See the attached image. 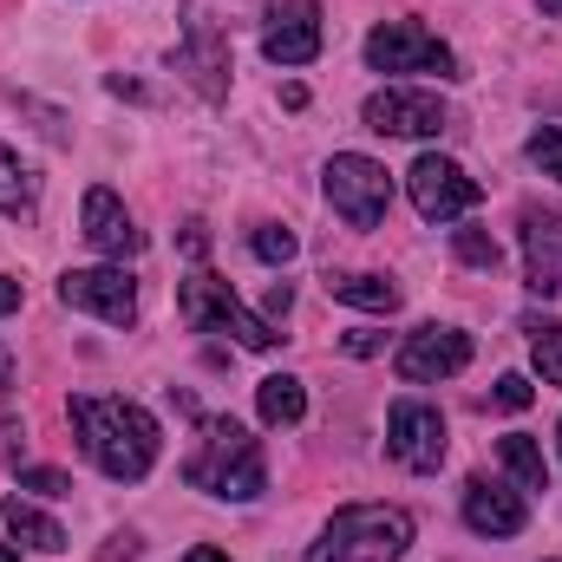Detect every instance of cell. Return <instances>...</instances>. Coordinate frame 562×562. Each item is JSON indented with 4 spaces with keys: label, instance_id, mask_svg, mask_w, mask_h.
Returning a JSON list of instances; mask_svg holds the SVG:
<instances>
[{
    "label": "cell",
    "instance_id": "obj_1",
    "mask_svg": "<svg viewBox=\"0 0 562 562\" xmlns=\"http://www.w3.org/2000/svg\"><path fill=\"white\" fill-rule=\"evenodd\" d=\"M72 431L86 445V458L119 477V484H138L144 471L157 464V419L144 413L138 400H72Z\"/></svg>",
    "mask_w": 562,
    "mask_h": 562
},
{
    "label": "cell",
    "instance_id": "obj_2",
    "mask_svg": "<svg viewBox=\"0 0 562 562\" xmlns=\"http://www.w3.org/2000/svg\"><path fill=\"white\" fill-rule=\"evenodd\" d=\"M413 550V510L400 504H347L307 543V562H400Z\"/></svg>",
    "mask_w": 562,
    "mask_h": 562
},
{
    "label": "cell",
    "instance_id": "obj_3",
    "mask_svg": "<svg viewBox=\"0 0 562 562\" xmlns=\"http://www.w3.org/2000/svg\"><path fill=\"white\" fill-rule=\"evenodd\" d=\"M183 477H190L196 491H210V497L249 504V497H262V484H269V464H262V445L249 438V425H236V419H203V445H196V458L183 464Z\"/></svg>",
    "mask_w": 562,
    "mask_h": 562
},
{
    "label": "cell",
    "instance_id": "obj_4",
    "mask_svg": "<svg viewBox=\"0 0 562 562\" xmlns=\"http://www.w3.org/2000/svg\"><path fill=\"white\" fill-rule=\"evenodd\" d=\"M321 190H327L334 216L353 223V229H380L386 210H393V177H386V164L367 157V150H340V157H327Z\"/></svg>",
    "mask_w": 562,
    "mask_h": 562
},
{
    "label": "cell",
    "instance_id": "obj_5",
    "mask_svg": "<svg viewBox=\"0 0 562 562\" xmlns=\"http://www.w3.org/2000/svg\"><path fill=\"white\" fill-rule=\"evenodd\" d=\"M177 307H183V321L190 327H203V334H229V340H243L249 353H269L281 334L262 321V314H249L236 294H229V281L216 276H190L177 288Z\"/></svg>",
    "mask_w": 562,
    "mask_h": 562
},
{
    "label": "cell",
    "instance_id": "obj_6",
    "mask_svg": "<svg viewBox=\"0 0 562 562\" xmlns=\"http://www.w3.org/2000/svg\"><path fill=\"white\" fill-rule=\"evenodd\" d=\"M367 66L373 72H438V79H458V53L425 33L419 20H380L367 33Z\"/></svg>",
    "mask_w": 562,
    "mask_h": 562
},
{
    "label": "cell",
    "instance_id": "obj_7",
    "mask_svg": "<svg viewBox=\"0 0 562 562\" xmlns=\"http://www.w3.org/2000/svg\"><path fill=\"white\" fill-rule=\"evenodd\" d=\"M406 190H413V210H419L425 223H458V216H471L477 210V177L464 170V164H451V157H438V150H425L419 164L406 170Z\"/></svg>",
    "mask_w": 562,
    "mask_h": 562
},
{
    "label": "cell",
    "instance_id": "obj_8",
    "mask_svg": "<svg viewBox=\"0 0 562 562\" xmlns=\"http://www.w3.org/2000/svg\"><path fill=\"white\" fill-rule=\"evenodd\" d=\"M471 367V334L464 327H413L406 340H400V353H393V373L406 380V386H438V380H451V373H464Z\"/></svg>",
    "mask_w": 562,
    "mask_h": 562
},
{
    "label": "cell",
    "instance_id": "obj_9",
    "mask_svg": "<svg viewBox=\"0 0 562 562\" xmlns=\"http://www.w3.org/2000/svg\"><path fill=\"white\" fill-rule=\"evenodd\" d=\"M367 132L380 138H438L445 132V105L431 92H413V86H380L367 105H360Z\"/></svg>",
    "mask_w": 562,
    "mask_h": 562
},
{
    "label": "cell",
    "instance_id": "obj_10",
    "mask_svg": "<svg viewBox=\"0 0 562 562\" xmlns=\"http://www.w3.org/2000/svg\"><path fill=\"white\" fill-rule=\"evenodd\" d=\"M59 301L79 307V314H99V321H112V327H132V314H138V281L125 276V269H66V276H59Z\"/></svg>",
    "mask_w": 562,
    "mask_h": 562
},
{
    "label": "cell",
    "instance_id": "obj_11",
    "mask_svg": "<svg viewBox=\"0 0 562 562\" xmlns=\"http://www.w3.org/2000/svg\"><path fill=\"white\" fill-rule=\"evenodd\" d=\"M386 451L406 464V471H438L445 464V419H438V406H425V400H400L393 406V419H386Z\"/></svg>",
    "mask_w": 562,
    "mask_h": 562
},
{
    "label": "cell",
    "instance_id": "obj_12",
    "mask_svg": "<svg viewBox=\"0 0 562 562\" xmlns=\"http://www.w3.org/2000/svg\"><path fill=\"white\" fill-rule=\"evenodd\" d=\"M262 53L276 66H307L321 53V0H281L262 26Z\"/></svg>",
    "mask_w": 562,
    "mask_h": 562
},
{
    "label": "cell",
    "instance_id": "obj_13",
    "mask_svg": "<svg viewBox=\"0 0 562 562\" xmlns=\"http://www.w3.org/2000/svg\"><path fill=\"white\" fill-rule=\"evenodd\" d=\"M79 223H86V243H92L99 256H112V262H125V256H138L144 249V229L132 223V210H125L112 190H86Z\"/></svg>",
    "mask_w": 562,
    "mask_h": 562
},
{
    "label": "cell",
    "instance_id": "obj_14",
    "mask_svg": "<svg viewBox=\"0 0 562 562\" xmlns=\"http://www.w3.org/2000/svg\"><path fill=\"white\" fill-rule=\"evenodd\" d=\"M464 524H471L477 537H517V530L530 524V510H524L517 491H504V484H491V477H471V484H464Z\"/></svg>",
    "mask_w": 562,
    "mask_h": 562
},
{
    "label": "cell",
    "instance_id": "obj_15",
    "mask_svg": "<svg viewBox=\"0 0 562 562\" xmlns=\"http://www.w3.org/2000/svg\"><path fill=\"white\" fill-rule=\"evenodd\" d=\"M524 262L537 294H562V210H530L524 216Z\"/></svg>",
    "mask_w": 562,
    "mask_h": 562
},
{
    "label": "cell",
    "instance_id": "obj_16",
    "mask_svg": "<svg viewBox=\"0 0 562 562\" xmlns=\"http://www.w3.org/2000/svg\"><path fill=\"white\" fill-rule=\"evenodd\" d=\"M0 517H7V530H13V543H26V550H40V557H59V550H66V530H59L40 504L7 497V504H0Z\"/></svg>",
    "mask_w": 562,
    "mask_h": 562
},
{
    "label": "cell",
    "instance_id": "obj_17",
    "mask_svg": "<svg viewBox=\"0 0 562 562\" xmlns=\"http://www.w3.org/2000/svg\"><path fill=\"white\" fill-rule=\"evenodd\" d=\"M497 458H504V471L517 477V491H550V464H543V445H537L530 431H504V438H497Z\"/></svg>",
    "mask_w": 562,
    "mask_h": 562
},
{
    "label": "cell",
    "instance_id": "obj_18",
    "mask_svg": "<svg viewBox=\"0 0 562 562\" xmlns=\"http://www.w3.org/2000/svg\"><path fill=\"white\" fill-rule=\"evenodd\" d=\"M256 413H262V425H301L307 419V386L294 373H269L256 386Z\"/></svg>",
    "mask_w": 562,
    "mask_h": 562
},
{
    "label": "cell",
    "instance_id": "obj_19",
    "mask_svg": "<svg viewBox=\"0 0 562 562\" xmlns=\"http://www.w3.org/2000/svg\"><path fill=\"white\" fill-rule=\"evenodd\" d=\"M40 210V177L20 164V150L0 144V216H33Z\"/></svg>",
    "mask_w": 562,
    "mask_h": 562
},
{
    "label": "cell",
    "instance_id": "obj_20",
    "mask_svg": "<svg viewBox=\"0 0 562 562\" xmlns=\"http://www.w3.org/2000/svg\"><path fill=\"white\" fill-rule=\"evenodd\" d=\"M327 294L347 301V307H367V314H393L400 307V288L386 276H327Z\"/></svg>",
    "mask_w": 562,
    "mask_h": 562
},
{
    "label": "cell",
    "instance_id": "obj_21",
    "mask_svg": "<svg viewBox=\"0 0 562 562\" xmlns=\"http://www.w3.org/2000/svg\"><path fill=\"white\" fill-rule=\"evenodd\" d=\"M530 360L543 386H562V321H530Z\"/></svg>",
    "mask_w": 562,
    "mask_h": 562
},
{
    "label": "cell",
    "instance_id": "obj_22",
    "mask_svg": "<svg viewBox=\"0 0 562 562\" xmlns=\"http://www.w3.org/2000/svg\"><path fill=\"white\" fill-rule=\"evenodd\" d=\"M451 256H458L464 269H497V262H504V249H497L484 229H451Z\"/></svg>",
    "mask_w": 562,
    "mask_h": 562
},
{
    "label": "cell",
    "instance_id": "obj_23",
    "mask_svg": "<svg viewBox=\"0 0 562 562\" xmlns=\"http://www.w3.org/2000/svg\"><path fill=\"white\" fill-rule=\"evenodd\" d=\"M524 150H530V164H537L543 177H557V183H562V125H537Z\"/></svg>",
    "mask_w": 562,
    "mask_h": 562
},
{
    "label": "cell",
    "instance_id": "obj_24",
    "mask_svg": "<svg viewBox=\"0 0 562 562\" xmlns=\"http://www.w3.org/2000/svg\"><path fill=\"white\" fill-rule=\"evenodd\" d=\"M249 249H256L269 269H281V262H294V229H281V223H262V229L249 236Z\"/></svg>",
    "mask_w": 562,
    "mask_h": 562
},
{
    "label": "cell",
    "instance_id": "obj_25",
    "mask_svg": "<svg viewBox=\"0 0 562 562\" xmlns=\"http://www.w3.org/2000/svg\"><path fill=\"white\" fill-rule=\"evenodd\" d=\"M530 400H537V386H530L524 373H504V380H497V393H491V406H497V413H524Z\"/></svg>",
    "mask_w": 562,
    "mask_h": 562
},
{
    "label": "cell",
    "instance_id": "obj_26",
    "mask_svg": "<svg viewBox=\"0 0 562 562\" xmlns=\"http://www.w3.org/2000/svg\"><path fill=\"white\" fill-rule=\"evenodd\" d=\"M20 491H40V497H66V491H72V477H66V471H46V464H33V471H20Z\"/></svg>",
    "mask_w": 562,
    "mask_h": 562
},
{
    "label": "cell",
    "instance_id": "obj_27",
    "mask_svg": "<svg viewBox=\"0 0 562 562\" xmlns=\"http://www.w3.org/2000/svg\"><path fill=\"white\" fill-rule=\"evenodd\" d=\"M119 557H125V562L138 557V537H132V530H125V537H112V550H105V562H119Z\"/></svg>",
    "mask_w": 562,
    "mask_h": 562
},
{
    "label": "cell",
    "instance_id": "obj_28",
    "mask_svg": "<svg viewBox=\"0 0 562 562\" xmlns=\"http://www.w3.org/2000/svg\"><path fill=\"white\" fill-rule=\"evenodd\" d=\"M183 249H190V256H203V249H210V236H203V223H183Z\"/></svg>",
    "mask_w": 562,
    "mask_h": 562
},
{
    "label": "cell",
    "instance_id": "obj_29",
    "mask_svg": "<svg viewBox=\"0 0 562 562\" xmlns=\"http://www.w3.org/2000/svg\"><path fill=\"white\" fill-rule=\"evenodd\" d=\"M347 353L367 360V353H380V340H373V334H347Z\"/></svg>",
    "mask_w": 562,
    "mask_h": 562
},
{
    "label": "cell",
    "instance_id": "obj_30",
    "mask_svg": "<svg viewBox=\"0 0 562 562\" xmlns=\"http://www.w3.org/2000/svg\"><path fill=\"white\" fill-rule=\"evenodd\" d=\"M13 307H20V281L0 276V314H13Z\"/></svg>",
    "mask_w": 562,
    "mask_h": 562
},
{
    "label": "cell",
    "instance_id": "obj_31",
    "mask_svg": "<svg viewBox=\"0 0 562 562\" xmlns=\"http://www.w3.org/2000/svg\"><path fill=\"white\" fill-rule=\"evenodd\" d=\"M183 562H229V557H223V550H210V543H196V550H190Z\"/></svg>",
    "mask_w": 562,
    "mask_h": 562
},
{
    "label": "cell",
    "instance_id": "obj_32",
    "mask_svg": "<svg viewBox=\"0 0 562 562\" xmlns=\"http://www.w3.org/2000/svg\"><path fill=\"white\" fill-rule=\"evenodd\" d=\"M7 380H13V360H7V347H0V386H7Z\"/></svg>",
    "mask_w": 562,
    "mask_h": 562
},
{
    "label": "cell",
    "instance_id": "obj_33",
    "mask_svg": "<svg viewBox=\"0 0 562 562\" xmlns=\"http://www.w3.org/2000/svg\"><path fill=\"white\" fill-rule=\"evenodd\" d=\"M0 562H20V543H0Z\"/></svg>",
    "mask_w": 562,
    "mask_h": 562
},
{
    "label": "cell",
    "instance_id": "obj_34",
    "mask_svg": "<svg viewBox=\"0 0 562 562\" xmlns=\"http://www.w3.org/2000/svg\"><path fill=\"white\" fill-rule=\"evenodd\" d=\"M537 7H543V13H562V0H537Z\"/></svg>",
    "mask_w": 562,
    "mask_h": 562
},
{
    "label": "cell",
    "instance_id": "obj_35",
    "mask_svg": "<svg viewBox=\"0 0 562 562\" xmlns=\"http://www.w3.org/2000/svg\"><path fill=\"white\" fill-rule=\"evenodd\" d=\"M557 451H562V425H557Z\"/></svg>",
    "mask_w": 562,
    "mask_h": 562
}]
</instances>
